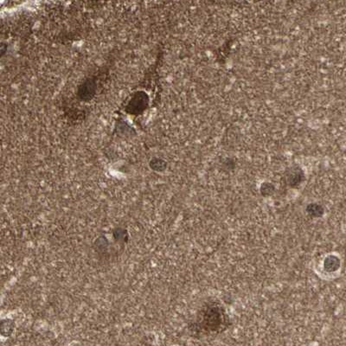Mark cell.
Segmentation results:
<instances>
[{"mask_svg":"<svg viewBox=\"0 0 346 346\" xmlns=\"http://www.w3.org/2000/svg\"><path fill=\"white\" fill-rule=\"evenodd\" d=\"M227 314L221 306L210 304L200 313L197 324L207 332H218L227 327Z\"/></svg>","mask_w":346,"mask_h":346,"instance_id":"1","label":"cell"},{"mask_svg":"<svg viewBox=\"0 0 346 346\" xmlns=\"http://www.w3.org/2000/svg\"><path fill=\"white\" fill-rule=\"evenodd\" d=\"M339 267V260L334 256H330L324 261V268L329 271H335Z\"/></svg>","mask_w":346,"mask_h":346,"instance_id":"2","label":"cell"}]
</instances>
